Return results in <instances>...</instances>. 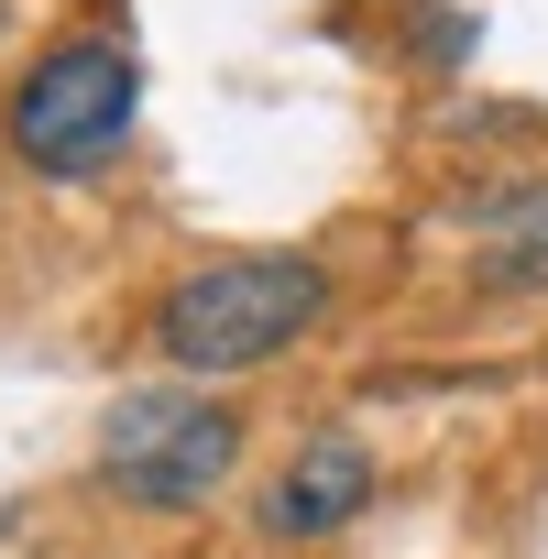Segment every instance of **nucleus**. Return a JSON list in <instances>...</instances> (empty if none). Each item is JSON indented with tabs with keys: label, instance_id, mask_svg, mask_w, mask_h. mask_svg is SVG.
<instances>
[{
	"label": "nucleus",
	"instance_id": "f03ea898",
	"mask_svg": "<svg viewBox=\"0 0 548 559\" xmlns=\"http://www.w3.org/2000/svg\"><path fill=\"white\" fill-rule=\"evenodd\" d=\"M132 110H143L132 45L78 34V45L34 56V78L12 88V143H23V165H45V176H88V165H110V154L132 143Z\"/></svg>",
	"mask_w": 548,
	"mask_h": 559
},
{
	"label": "nucleus",
	"instance_id": "7ed1b4c3",
	"mask_svg": "<svg viewBox=\"0 0 548 559\" xmlns=\"http://www.w3.org/2000/svg\"><path fill=\"white\" fill-rule=\"evenodd\" d=\"M230 450H241V428H230L209 395L143 384V395H121L110 428H99V483L132 493V504H198V493L230 472Z\"/></svg>",
	"mask_w": 548,
	"mask_h": 559
},
{
	"label": "nucleus",
	"instance_id": "f257e3e1",
	"mask_svg": "<svg viewBox=\"0 0 548 559\" xmlns=\"http://www.w3.org/2000/svg\"><path fill=\"white\" fill-rule=\"evenodd\" d=\"M319 308H330L319 263H297V252H230V263H198L187 286H165L154 341H165L176 373H252V362L286 352Z\"/></svg>",
	"mask_w": 548,
	"mask_h": 559
},
{
	"label": "nucleus",
	"instance_id": "20e7f679",
	"mask_svg": "<svg viewBox=\"0 0 548 559\" xmlns=\"http://www.w3.org/2000/svg\"><path fill=\"white\" fill-rule=\"evenodd\" d=\"M362 493H373V450H362V439H308L297 472L263 493V526H274V537H330V526L362 515Z\"/></svg>",
	"mask_w": 548,
	"mask_h": 559
}]
</instances>
